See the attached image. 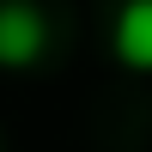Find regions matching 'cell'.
<instances>
[{
	"mask_svg": "<svg viewBox=\"0 0 152 152\" xmlns=\"http://www.w3.org/2000/svg\"><path fill=\"white\" fill-rule=\"evenodd\" d=\"M49 55V18L31 0H0V67L24 73Z\"/></svg>",
	"mask_w": 152,
	"mask_h": 152,
	"instance_id": "obj_1",
	"label": "cell"
},
{
	"mask_svg": "<svg viewBox=\"0 0 152 152\" xmlns=\"http://www.w3.org/2000/svg\"><path fill=\"white\" fill-rule=\"evenodd\" d=\"M110 49L128 73H152V0H122L110 24Z\"/></svg>",
	"mask_w": 152,
	"mask_h": 152,
	"instance_id": "obj_2",
	"label": "cell"
}]
</instances>
